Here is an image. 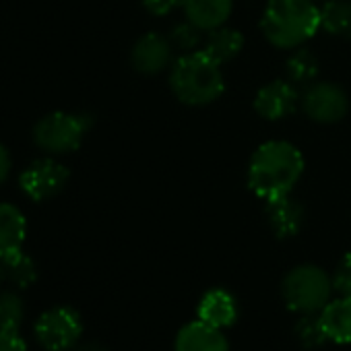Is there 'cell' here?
<instances>
[{
    "mask_svg": "<svg viewBox=\"0 0 351 351\" xmlns=\"http://www.w3.org/2000/svg\"><path fill=\"white\" fill-rule=\"evenodd\" d=\"M232 0H182L186 21L197 25L201 32L223 27L232 15Z\"/></svg>",
    "mask_w": 351,
    "mask_h": 351,
    "instance_id": "cell-13",
    "label": "cell"
},
{
    "mask_svg": "<svg viewBox=\"0 0 351 351\" xmlns=\"http://www.w3.org/2000/svg\"><path fill=\"white\" fill-rule=\"evenodd\" d=\"M173 56V46L169 38L161 34H145L136 40L130 52V62L134 71L143 75H157L165 71L171 62Z\"/></svg>",
    "mask_w": 351,
    "mask_h": 351,
    "instance_id": "cell-10",
    "label": "cell"
},
{
    "mask_svg": "<svg viewBox=\"0 0 351 351\" xmlns=\"http://www.w3.org/2000/svg\"><path fill=\"white\" fill-rule=\"evenodd\" d=\"M244 48V36L238 29H230V27H217L213 32H209L203 52L217 64H226L230 60H234Z\"/></svg>",
    "mask_w": 351,
    "mask_h": 351,
    "instance_id": "cell-17",
    "label": "cell"
},
{
    "mask_svg": "<svg viewBox=\"0 0 351 351\" xmlns=\"http://www.w3.org/2000/svg\"><path fill=\"white\" fill-rule=\"evenodd\" d=\"M267 219L269 226L273 230V234L279 240H287L293 238L304 223V207L289 197L277 199V201H269L267 203Z\"/></svg>",
    "mask_w": 351,
    "mask_h": 351,
    "instance_id": "cell-14",
    "label": "cell"
},
{
    "mask_svg": "<svg viewBox=\"0 0 351 351\" xmlns=\"http://www.w3.org/2000/svg\"><path fill=\"white\" fill-rule=\"evenodd\" d=\"M261 29L275 48L295 50L320 29V9L312 0H269Z\"/></svg>",
    "mask_w": 351,
    "mask_h": 351,
    "instance_id": "cell-2",
    "label": "cell"
},
{
    "mask_svg": "<svg viewBox=\"0 0 351 351\" xmlns=\"http://www.w3.org/2000/svg\"><path fill=\"white\" fill-rule=\"evenodd\" d=\"M238 300L234 298V293H230L228 289L215 287L209 289L197 308V316L217 328H228L238 320Z\"/></svg>",
    "mask_w": 351,
    "mask_h": 351,
    "instance_id": "cell-12",
    "label": "cell"
},
{
    "mask_svg": "<svg viewBox=\"0 0 351 351\" xmlns=\"http://www.w3.org/2000/svg\"><path fill=\"white\" fill-rule=\"evenodd\" d=\"M320 29L337 38H351L349 0H326L320 9Z\"/></svg>",
    "mask_w": 351,
    "mask_h": 351,
    "instance_id": "cell-19",
    "label": "cell"
},
{
    "mask_svg": "<svg viewBox=\"0 0 351 351\" xmlns=\"http://www.w3.org/2000/svg\"><path fill=\"white\" fill-rule=\"evenodd\" d=\"M69 182V169L54 159H38L21 173V191L32 201H48L56 197Z\"/></svg>",
    "mask_w": 351,
    "mask_h": 351,
    "instance_id": "cell-8",
    "label": "cell"
},
{
    "mask_svg": "<svg viewBox=\"0 0 351 351\" xmlns=\"http://www.w3.org/2000/svg\"><path fill=\"white\" fill-rule=\"evenodd\" d=\"M75 351H106V347L101 343H97V341H89V343L79 345Z\"/></svg>",
    "mask_w": 351,
    "mask_h": 351,
    "instance_id": "cell-28",
    "label": "cell"
},
{
    "mask_svg": "<svg viewBox=\"0 0 351 351\" xmlns=\"http://www.w3.org/2000/svg\"><path fill=\"white\" fill-rule=\"evenodd\" d=\"M295 337H298L300 345L306 347V349L322 347L328 341L326 335H324V328L320 324L318 314H304V316H300V320L295 322Z\"/></svg>",
    "mask_w": 351,
    "mask_h": 351,
    "instance_id": "cell-22",
    "label": "cell"
},
{
    "mask_svg": "<svg viewBox=\"0 0 351 351\" xmlns=\"http://www.w3.org/2000/svg\"><path fill=\"white\" fill-rule=\"evenodd\" d=\"M318 75V58L308 48H295L287 58V77L293 85H306Z\"/></svg>",
    "mask_w": 351,
    "mask_h": 351,
    "instance_id": "cell-20",
    "label": "cell"
},
{
    "mask_svg": "<svg viewBox=\"0 0 351 351\" xmlns=\"http://www.w3.org/2000/svg\"><path fill=\"white\" fill-rule=\"evenodd\" d=\"M318 318L330 343H337V345L351 343V300L349 298L339 295L337 300H330L318 312Z\"/></svg>",
    "mask_w": 351,
    "mask_h": 351,
    "instance_id": "cell-15",
    "label": "cell"
},
{
    "mask_svg": "<svg viewBox=\"0 0 351 351\" xmlns=\"http://www.w3.org/2000/svg\"><path fill=\"white\" fill-rule=\"evenodd\" d=\"M298 101H300V95H298L295 85L291 81L277 79L258 89L254 97V110L261 118L275 122L293 114L298 108Z\"/></svg>",
    "mask_w": 351,
    "mask_h": 351,
    "instance_id": "cell-9",
    "label": "cell"
},
{
    "mask_svg": "<svg viewBox=\"0 0 351 351\" xmlns=\"http://www.w3.org/2000/svg\"><path fill=\"white\" fill-rule=\"evenodd\" d=\"M143 5L151 15L163 17V15H169L171 11H176L178 7H182V0H143Z\"/></svg>",
    "mask_w": 351,
    "mask_h": 351,
    "instance_id": "cell-26",
    "label": "cell"
},
{
    "mask_svg": "<svg viewBox=\"0 0 351 351\" xmlns=\"http://www.w3.org/2000/svg\"><path fill=\"white\" fill-rule=\"evenodd\" d=\"M304 173L302 151L287 141L263 143L248 163V189L265 203L289 197Z\"/></svg>",
    "mask_w": 351,
    "mask_h": 351,
    "instance_id": "cell-1",
    "label": "cell"
},
{
    "mask_svg": "<svg viewBox=\"0 0 351 351\" xmlns=\"http://www.w3.org/2000/svg\"><path fill=\"white\" fill-rule=\"evenodd\" d=\"M173 351H230L223 328L211 326L201 318L186 322L173 341Z\"/></svg>",
    "mask_w": 351,
    "mask_h": 351,
    "instance_id": "cell-11",
    "label": "cell"
},
{
    "mask_svg": "<svg viewBox=\"0 0 351 351\" xmlns=\"http://www.w3.org/2000/svg\"><path fill=\"white\" fill-rule=\"evenodd\" d=\"M332 287L339 295L351 300V252H347L335 269Z\"/></svg>",
    "mask_w": 351,
    "mask_h": 351,
    "instance_id": "cell-24",
    "label": "cell"
},
{
    "mask_svg": "<svg viewBox=\"0 0 351 351\" xmlns=\"http://www.w3.org/2000/svg\"><path fill=\"white\" fill-rule=\"evenodd\" d=\"M34 335L46 351H69L83 337V318L71 306H54L40 314Z\"/></svg>",
    "mask_w": 351,
    "mask_h": 351,
    "instance_id": "cell-6",
    "label": "cell"
},
{
    "mask_svg": "<svg viewBox=\"0 0 351 351\" xmlns=\"http://www.w3.org/2000/svg\"><path fill=\"white\" fill-rule=\"evenodd\" d=\"M330 275L316 265H298L293 267L281 283V295L285 306L304 316L318 314L332 295Z\"/></svg>",
    "mask_w": 351,
    "mask_h": 351,
    "instance_id": "cell-4",
    "label": "cell"
},
{
    "mask_svg": "<svg viewBox=\"0 0 351 351\" xmlns=\"http://www.w3.org/2000/svg\"><path fill=\"white\" fill-rule=\"evenodd\" d=\"M302 110L312 122L335 124L345 118L349 99L335 83H310L302 95Z\"/></svg>",
    "mask_w": 351,
    "mask_h": 351,
    "instance_id": "cell-7",
    "label": "cell"
},
{
    "mask_svg": "<svg viewBox=\"0 0 351 351\" xmlns=\"http://www.w3.org/2000/svg\"><path fill=\"white\" fill-rule=\"evenodd\" d=\"M25 318V304L17 291L0 293V328L5 330H21Z\"/></svg>",
    "mask_w": 351,
    "mask_h": 351,
    "instance_id": "cell-21",
    "label": "cell"
},
{
    "mask_svg": "<svg viewBox=\"0 0 351 351\" xmlns=\"http://www.w3.org/2000/svg\"><path fill=\"white\" fill-rule=\"evenodd\" d=\"M0 269H3L5 281H9L17 289H27L38 279V267L34 258L23 252V248L0 256Z\"/></svg>",
    "mask_w": 351,
    "mask_h": 351,
    "instance_id": "cell-18",
    "label": "cell"
},
{
    "mask_svg": "<svg viewBox=\"0 0 351 351\" xmlns=\"http://www.w3.org/2000/svg\"><path fill=\"white\" fill-rule=\"evenodd\" d=\"M91 128V118L85 114H66L54 112L44 116L36 128L34 138L38 147L50 153H71L77 151Z\"/></svg>",
    "mask_w": 351,
    "mask_h": 351,
    "instance_id": "cell-5",
    "label": "cell"
},
{
    "mask_svg": "<svg viewBox=\"0 0 351 351\" xmlns=\"http://www.w3.org/2000/svg\"><path fill=\"white\" fill-rule=\"evenodd\" d=\"M201 34L203 32L197 25L186 21V23L176 25L167 38H169L173 50H180L182 54H189V52H197V46L201 44Z\"/></svg>",
    "mask_w": 351,
    "mask_h": 351,
    "instance_id": "cell-23",
    "label": "cell"
},
{
    "mask_svg": "<svg viewBox=\"0 0 351 351\" xmlns=\"http://www.w3.org/2000/svg\"><path fill=\"white\" fill-rule=\"evenodd\" d=\"M9 169H11V157L7 153V149L0 145V184H3L7 180L9 176Z\"/></svg>",
    "mask_w": 351,
    "mask_h": 351,
    "instance_id": "cell-27",
    "label": "cell"
},
{
    "mask_svg": "<svg viewBox=\"0 0 351 351\" xmlns=\"http://www.w3.org/2000/svg\"><path fill=\"white\" fill-rule=\"evenodd\" d=\"M0 351H27V343L19 330L0 328Z\"/></svg>",
    "mask_w": 351,
    "mask_h": 351,
    "instance_id": "cell-25",
    "label": "cell"
},
{
    "mask_svg": "<svg viewBox=\"0 0 351 351\" xmlns=\"http://www.w3.org/2000/svg\"><path fill=\"white\" fill-rule=\"evenodd\" d=\"M171 93L186 106H209L226 89L221 64L213 62L203 50L182 54L169 71Z\"/></svg>",
    "mask_w": 351,
    "mask_h": 351,
    "instance_id": "cell-3",
    "label": "cell"
},
{
    "mask_svg": "<svg viewBox=\"0 0 351 351\" xmlns=\"http://www.w3.org/2000/svg\"><path fill=\"white\" fill-rule=\"evenodd\" d=\"M27 234L25 215L9 203H0V256L23 246Z\"/></svg>",
    "mask_w": 351,
    "mask_h": 351,
    "instance_id": "cell-16",
    "label": "cell"
},
{
    "mask_svg": "<svg viewBox=\"0 0 351 351\" xmlns=\"http://www.w3.org/2000/svg\"><path fill=\"white\" fill-rule=\"evenodd\" d=\"M5 281V277H3V269H0V283H3Z\"/></svg>",
    "mask_w": 351,
    "mask_h": 351,
    "instance_id": "cell-29",
    "label": "cell"
}]
</instances>
